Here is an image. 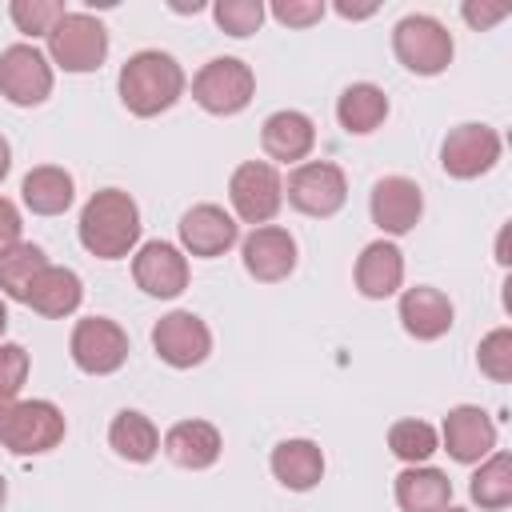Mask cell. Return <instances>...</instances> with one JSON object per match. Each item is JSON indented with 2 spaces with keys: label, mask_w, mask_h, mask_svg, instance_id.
I'll use <instances>...</instances> for the list:
<instances>
[{
  "label": "cell",
  "mask_w": 512,
  "mask_h": 512,
  "mask_svg": "<svg viewBox=\"0 0 512 512\" xmlns=\"http://www.w3.org/2000/svg\"><path fill=\"white\" fill-rule=\"evenodd\" d=\"M120 100L132 116H160L168 112L180 96H184V68L176 64V56L160 52V48H144L136 56L124 60L120 68Z\"/></svg>",
  "instance_id": "obj_1"
},
{
  "label": "cell",
  "mask_w": 512,
  "mask_h": 512,
  "mask_svg": "<svg viewBox=\"0 0 512 512\" xmlns=\"http://www.w3.org/2000/svg\"><path fill=\"white\" fill-rule=\"evenodd\" d=\"M80 244L100 260H120L140 240V208L124 188H100L80 208Z\"/></svg>",
  "instance_id": "obj_2"
},
{
  "label": "cell",
  "mask_w": 512,
  "mask_h": 512,
  "mask_svg": "<svg viewBox=\"0 0 512 512\" xmlns=\"http://www.w3.org/2000/svg\"><path fill=\"white\" fill-rule=\"evenodd\" d=\"M392 52H396V60L408 72H416V76H440L452 64L456 44H452V32L436 16L412 12V16H404L392 28Z\"/></svg>",
  "instance_id": "obj_3"
},
{
  "label": "cell",
  "mask_w": 512,
  "mask_h": 512,
  "mask_svg": "<svg viewBox=\"0 0 512 512\" xmlns=\"http://www.w3.org/2000/svg\"><path fill=\"white\" fill-rule=\"evenodd\" d=\"M256 96V72L236 56H216L192 76V100L212 116H236Z\"/></svg>",
  "instance_id": "obj_4"
},
{
  "label": "cell",
  "mask_w": 512,
  "mask_h": 512,
  "mask_svg": "<svg viewBox=\"0 0 512 512\" xmlns=\"http://www.w3.org/2000/svg\"><path fill=\"white\" fill-rule=\"evenodd\" d=\"M48 56L64 72H96L108 60V28L88 12H64L48 32Z\"/></svg>",
  "instance_id": "obj_5"
},
{
  "label": "cell",
  "mask_w": 512,
  "mask_h": 512,
  "mask_svg": "<svg viewBox=\"0 0 512 512\" xmlns=\"http://www.w3.org/2000/svg\"><path fill=\"white\" fill-rule=\"evenodd\" d=\"M68 352H72V364L80 372H88V376H112L128 360V332L116 320H108V316H84L72 328Z\"/></svg>",
  "instance_id": "obj_6"
},
{
  "label": "cell",
  "mask_w": 512,
  "mask_h": 512,
  "mask_svg": "<svg viewBox=\"0 0 512 512\" xmlns=\"http://www.w3.org/2000/svg\"><path fill=\"white\" fill-rule=\"evenodd\" d=\"M228 200H232V212L244 220V224H268L280 204H284V180L280 172L268 164V160H244L232 180H228Z\"/></svg>",
  "instance_id": "obj_7"
},
{
  "label": "cell",
  "mask_w": 512,
  "mask_h": 512,
  "mask_svg": "<svg viewBox=\"0 0 512 512\" xmlns=\"http://www.w3.org/2000/svg\"><path fill=\"white\" fill-rule=\"evenodd\" d=\"M348 200V180L332 160H304L288 176V204L304 216H336Z\"/></svg>",
  "instance_id": "obj_8"
},
{
  "label": "cell",
  "mask_w": 512,
  "mask_h": 512,
  "mask_svg": "<svg viewBox=\"0 0 512 512\" xmlns=\"http://www.w3.org/2000/svg\"><path fill=\"white\" fill-rule=\"evenodd\" d=\"M64 432H68L64 412L52 400H20L8 416L0 444L12 456H40V452H52L64 440Z\"/></svg>",
  "instance_id": "obj_9"
},
{
  "label": "cell",
  "mask_w": 512,
  "mask_h": 512,
  "mask_svg": "<svg viewBox=\"0 0 512 512\" xmlns=\"http://www.w3.org/2000/svg\"><path fill=\"white\" fill-rule=\"evenodd\" d=\"M0 96L16 108H36L52 96V64L36 44H12L0 52Z\"/></svg>",
  "instance_id": "obj_10"
},
{
  "label": "cell",
  "mask_w": 512,
  "mask_h": 512,
  "mask_svg": "<svg viewBox=\"0 0 512 512\" xmlns=\"http://www.w3.org/2000/svg\"><path fill=\"white\" fill-rule=\"evenodd\" d=\"M500 132L488 124H456L440 144V168L452 180H476L500 160Z\"/></svg>",
  "instance_id": "obj_11"
},
{
  "label": "cell",
  "mask_w": 512,
  "mask_h": 512,
  "mask_svg": "<svg viewBox=\"0 0 512 512\" xmlns=\"http://www.w3.org/2000/svg\"><path fill=\"white\" fill-rule=\"evenodd\" d=\"M152 348H156V356H160L168 368H196V364H204L208 352H212V332H208V324H204L196 312L176 308V312H168V316L156 320V328H152Z\"/></svg>",
  "instance_id": "obj_12"
},
{
  "label": "cell",
  "mask_w": 512,
  "mask_h": 512,
  "mask_svg": "<svg viewBox=\"0 0 512 512\" xmlns=\"http://www.w3.org/2000/svg\"><path fill=\"white\" fill-rule=\"evenodd\" d=\"M132 280L156 300H172L188 288V256L168 240H148L132 256Z\"/></svg>",
  "instance_id": "obj_13"
},
{
  "label": "cell",
  "mask_w": 512,
  "mask_h": 512,
  "mask_svg": "<svg viewBox=\"0 0 512 512\" xmlns=\"http://www.w3.org/2000/svg\"><path fill=\"white\" fill-rule=\"evenodd\" d=\"M368 212H372V224L388 236H404L420 224L424 216V192L416 180L408 176H384L372 184V196H368Z\"/></svg>",
  "instance_id": "obj_14"
},
{
  "label": "cell",
  "mask_w": 512,
  "mask_h": 512,
  "mask_svg": "<svg viewBox=\"0 0 512 512\" xmlns=\"http://www.w3.org/2000/svg\"><path fill=\"white\" fill-rule=\"evenodd\" d=\"M240 256H244V268L252 280L260 284H280L292 276L296 268V240L288 228H276V224H260L244 236L240 244Z\"/></svg>",
  "instance_id": "obj_15"
},
{
  "label": "cell",
  "mask_w": 512,
  "mask_h": 512,
  "mask_svg": "<svg viewBox=\"0 0 512 512\" xmlns=\"http://www.w3.org/2000/svg\"><path fill=\"white\" fill-rule=\"evenodd\" d=\"M440 436H444V452L456 464H480L496 448V420L480 404H456L444 416Z\"/></svg>",
  "instance_id": "obj_16"
},
{
  "label": "cell",
  "mask_w": 512,
  "mask_h": 512,
  "mask_svg": "<svg viewBox=\"0 0 512 512\" xmlns=\"http://www.w3.org/2000/svg\"><path fill=\"white\" fill-rule=\"evenodd\" d=\"M236 240H240V224L220 204H196L180 216V244L188 256L212 260V256H224Z\"/></svg>",
  "instance_id": "obj_17"
},
{
  "label": "cell",
  "mask_w": 512,
  "mask_h": 512,
  "mask_svg": "<svg viewBox=\"0 0 512 512\" xmlns=\"http://www.w3.org/2000/svg\"><path fill=\"white\" fill-rule=\"evenodd\" d=\"M80 300H84V284H80V276H76L72 268H64V264H44V268L32 276L28 296H24V304H28L32 312L48 316V320L72 316V312L80 308Z\"/></svg>",
  "instance_id": "obj_18"
},
{
  "label": "cell",
  "mask_w": 512,
  "mask_h": 512,
  "mask_svg": "<svg viewBox=\"0 0 512 512\" xmlns=\"http://www.w3.org/2000/svg\"><path fill=\"white\" fill-rule=\"evenodd\" d=\"M220 428L208 424V420H180L164 432V456L176 464V468H188V472H200V468H212L220 460Z\"/></svg>",
  "instance_id": "obj_19"
},
{
  "label": "cell",
  "mask_w": 512,
  "mask_h": 512,
  "mask_svg": "<svg viewBox=\"0 0 512 512\" xmlns=\"http://www.w3.org/2000/svg\"><path fill=\"white\" fill-rule=\"evenodd\" d=\"M452 300L440 288L416 284L400 296V324L412 340H440L452 328Z\"/></svg>",
  "instance_id": "obj_20"
},
{
  "label": "cell",
  "mask_w": 512,
  "mask_h": 512,
  "mask_svg": "<svg viewBox=\"0 0 512 512\" xmlns=\"http://www.w3.org/2000/svg\"><path fill=\"white\" fill-rule=\"evenodd\" d=\"M260 144H264V152H268L272 160H280V164H300V160L312 152V144H316V124H312L304 112H296V108H280V112H272V116L264 120Z\"/></svg>",
  "instance_id": "obj_21"
},
{
  "label": "cell",
  "mask_w": 512,
  "mask_h": 512,
  "mask_svg": "<svg viewBox=\"0 0 512 512\" xmlns=\"http://www.w3.org/2000/svg\"><path fill=\"white\" fill-rule=\"evenodd\" d=\"M404 284V252L392 240H372L356 256V288L368 300H388Z\"/></svg>",
  "instance_id": "obj_22"
},
{
  "label": "cell",
  "mask_w": 512,
  "mask_h": 512,
  "mask_svg": "<svg viewBox=\"0 0 512 512\" xmlns=\"http://www.w3.org/2000/svg\"><path fill=\"white\" fill-rule=\"evenodd\" d=\"M272 476L284 484V488H292V492H308V488H316L320 484V476H324V452H320V444L316 440H304V436H296V440H280L276 448H272Z\"/></svg>",
  "instance_id": "obj_23"
},
{
  "label": "cell",
  "mask_w": 512,
  "mask_h": 512,
  "mask_svg": "<svg viewBox=\"0 0 512 512\" xmlns=\"http://www.w3.org/2000/svg\"><path fill=\"white\" fill-rule=\"evenodd\" d=\"M396 504L400 512H440L452 504V480L440 468L408 464L396 476Z\"/></svg>",
  "instance_id": "obj_24"
},
{
  "label": "cell",
  "mask_w": 512,
  "mask_h": 512,
  "mask_svg": "<svg viewBox=\"0 0 512 512\" xmlns=\"http://www.w3.org/2000/svg\"><path fill=\"white\" fill-rule=\"evenodd\" d=\"M384 116H388V96H384V88H376V84H368V80L348 84V88L340 92V100H336V120H340V128H344L348 136H368V132H376V128L384 124Z\"/></svg>",
  "instance_id": "obj_25"
},
{
  "label": "cell",
  "mask_w": 512,
  "mask_h": 512,
  "mask_svg": "<svg viewBox=\"0 0 512 512\" xmlns=\"http://www.w3.org/2000/svg\"><path fill=\"white\" fill-rule=\"evenodd\" d=\"M20 196L24 204L36 212V216H60L72 208V196H76V184L64 168L56 164H40L32 168L24 180H20Z\"/></svg>",
  "instance_id": "obj_26"
},
{
  "label": "cell",
  "mask_w": 512,
  "mask_h": 512,
  "mask_svg": "<svg viewBox=\"0 0 512 512\" xmlns=\"http://www.w3.org/2000/svg\"><path fill=\"white\" fill-rule=\"evenodd\" d=\"M108 444H112V452H116L120 460H128V464H148V460L160 452V432H156V424H152L144 412L124 408V412H116L112 424H108Z\"/></svg>",
  "instance_id": "obj_27"
},
{
  "label": "cell",
  "mask_w": 512,
  "mask_h": 512,
  "mask_svg": "<svg viewBox=\"0 0 512 512\" xmlns=\"http://www.w3.org/2000/svg\"><path fill=\"white\" fill-rule=\"evenodd\" d=\"M468 496H472V504H480L484 512L508 508V504H512V456H508V452H492V456L472 472Z\"/></svg>",
  "instance_id": "obj_28"
},
{
  "label": "cell",
  "mask_w": 512,
  "mask_h": 512,
  "mask_svg": "<svg viewBox=\"0 0 512 512\" xmlns=\"http://www.w3.org/2000/svg\"><path fill=\"white\" fill-rule=\"evenodd\" d=\"M44 264H48L44 248H40V244L20 240L16 248H8V252L0 256V292H4L8 300H20V304H24L28 284H32V276H36Z\"/></svg>",
  "instance_id": "obj_29"
},
{
  "label": "cell",
  "mask_w": 512,
  "mask_h": 512,
  "mask_svg": "<svg viewBox=\"0 0 512 512\" xmlns=\"http://www.w3.org/2000/svg\"><path fill=\"white\" fill-rule=\"evenodd\" d=\"M388 448H392V456L404 460V464H424V460L440 448V440H436V428H432L428 420L408 416V420H396V424L388 428Z\"/></svg>",
  "instance_id": "obj_30"
},
{
  "label": "cell",
  "mask_w": 512,
  "mask_h": 512,
  "mask_svg": "<svg viewBox=\"0 0 512 512\" xmlns=\"http://www.w3.org/2000/svg\"><path fill=\"white\" fill-rule=\"evenodd\" d=\"M64 12H68V8H64L60 0H12V4H8V16H12V24H16L24 36H48L52 24H56Z\"/></svg>",
  "instance_id": "obj_31"
},
{
  "label": "cell",
  "mask_w": 512,
  "mask_h": 512,
  "mask_svg": "<svg viewBox=\"0 0 512 512\" xmlns=\"http://www.w3.org/2000/svg\"><path fill=\"white\" fill-rule=\"evenodd\" d=\"M212 16H216V28L220 32H228V36H252L264 24L268 8L260 0H216Z\"/></svg>",
  "instance_id": "obj_32"
},
{
  "label": "cell",
  "mask_w": 512,
  "mask_h": 512,
  "mask_svg": "<svg viewBox=\"0 0 512 512\" xmlns=\"http://www.w3.org/2000/svg\"><path fill=\"white\" fill-rule=\"evenodd\" d=\"M476 364H480V372H484L488 380L508 384V380H512V328L488 332V336L480 340V348H476Z\"/></svg>",
  "instance_id": "obj_33"
},
{
  "label": "cell",
  "mask_w": 512,
  "mask_h": 512,
  "mask_svg": "<svg viewBox=\"0 0 512 512\" xmlns=\"http://www.w3.org/2000/svg\"><path fill=\"white\" fill-rule=\"evenodd\" d=\"M28 380V348L0 340V400H16Z\"/></svg>",
  "instance_id": "obj_34"
},
{
  "label": "cell",
  "mask_w": 512,
  "mask_h": 512,
  "mask_svg": "<svg viewBox=\"0 0 512 512\" xmlns=\"http://www.w3.org/2000/svg\"><path fill=\"white\" fill-rule=\"evenodd\" d=\"M272 16L280 24H288V28H308V24H316L324 16V4L320 0H276Z\"/></svg>",
  "instance_id": "obj_35"
},
{
  "label": "cell",
  "mask_w": 512,
  "mask_h": 512,
  "mask_svg": "<svg viewBox=\"0 0 512 512\" xmlns=\"http://www.w3.org/2000/svg\"><path fill=\"white\" fill-rule=\"evenodd\" d=\"M20 228H24L20 208H16L8 196H0V256H4L8 248H16V244H20Z\"/></svg>",
  "instance_id": "obj_36"
},
{
  "label": "cell",
  "mask_w": 512,
  "mask_h": 512,
  "mask_svg": "<svg viewBox=\"0 0 512 512\" xmlns=\"http://www.w3.org/2000/svg\"><path fill=\"white\" fill-rule=\"evenodd\" d=\"M460 16H464L476 32H484V28H492L496 20H504V16H508V8H504V4H492V8H484V4H464V8H460Z\"/></svg>",
  "instance_id": "obj_37"
},
{
  "label": "cell",
  "mask_w": 512,
  "mask_h": 512,
  "mask_svg": "<svg viewBox=\"0 0 512 512\" xmlns=\"http://www.w3.org/2000/svg\"><path fill=\"white\" fill-rule=\"evenodd\" d=\"M336 12H340L344 20H364V16H372L376 8H352V4H336Z\"/></svg>",
  "instance_id": "obj_38"
},
{
  "label": "cell",
  "mask_w": 512,
  "mask_h": 512,
  "mask_svg": "<svg viewBox=\"0 0 512 512\" xmlns=\"http://www.w3.org/2000/svg\"><path fill=\"white\" fill-rule=\"evenodd\" d=\"M8 168H12V148H8V140L0 136V180L8 176Z\"/></svg>",
  "instance_id": "obj_39"
},
{
  "label": "cell",
  "mask_w": 512,
  "mask_h": 512,
  "mask_svg": "<svg viewBox=\"0 0 512 512\" xmlns=\"http://www.w3.org/2000/svg\"><path fill=\"white\" fill-rule=\"evenodd\" d=\"M12 408H16V400H0V436H4V428H8V416H12Z\"/></svg>",
  "instance_id": "obj_40"
},
{
  "label": "cell",
  "mask_w": 512,
  "mask_h": 512,
  "mask_svg": "<svg viewBox=\"0 0 512 512\" xmlns=\"http://www.w3.org/2000/svg\"><path fill=\"white\" fill-rule=\"evenodd\" d=\"M4 328H8V308H4V300H0V336H4Z\"/></svg>",
  "instance_id": "obj_41"
},
{
  "label": "cell",
  "mask_w": 512,
  "mask_h": 512,
  "mask_svg": "<svg viewBox=\"0 0 512 512\" xmlns=\"http://www.w3.org/2000/svg\"><path fill=\"white\" fill-rule=\"evenodd\" d=\"M4 500H8V484H4V476H0V512H4Z\"/></svg>",
  "instance_id": "obj_42"
},
{
  "label": "cell",
  "mask_w": 512,
  "mask_h": 512,
  "mask_svg": "<svg viewBox=\"0 0 512 512\" xmlns=\"http://www.w3.org/2000/svg\"><path fill=\"white\" fill-rule=\"evenodd\" d=\"M440 512H464V508H452V504H448V508H440Z\"/></svg>",
  "instance_id": "obj_43"
}]
</instances>
